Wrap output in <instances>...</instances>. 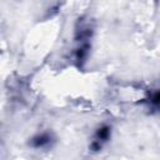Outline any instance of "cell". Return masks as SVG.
<instances>
[{
  "label": "cell",
  "instance_id": "6da1fadb",
  "mask_svg": "<svg viewBox=\"0 0 160 160\" xmlns=\"http://www.w3.org/2000/svg\"><path fill=\"white\" fill-rule=\"evenodd\" d=\"M111 135V128L109 125H101L94 134L91 144H90V149L92 151H99L105 142H108V140L110 139Z\"/></svg>",
  "mask_w": 160,
  "mask_h": 160
},
{
  "label": "cell",
  "instance_id": "7a4b0ae2",
  "mask_svg": "<svg viewBox=\"0 0 160 160\" xmlns=\"http://www.w3.org/2000/svg\"><path fill=\"white\" fill-rule=\"evenodd\" d=\"M52 142H54V138L50 132H40L30 139L29 145L34 149H46L51 146Z\"/></svg>",
  "mask_w": 160,
  "mask_h": 160
},
{
  "label": "cell",
  "instance_id": "3957f363",
  "mask_svg": "<svg viewBox=\"0 0 160 160\" xmlns=\"http://www.w3.org/2000/svg\"><path fill=\"white\" fill-rule=\"evenodd\" d=\"M145 104L151 111H160V89L150 91L145 99Z\"/></svg>",
  "mask_w": 160,
  "mask_h": 160
}]
</instances>
